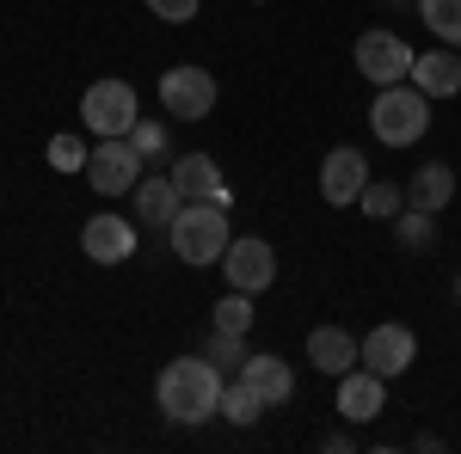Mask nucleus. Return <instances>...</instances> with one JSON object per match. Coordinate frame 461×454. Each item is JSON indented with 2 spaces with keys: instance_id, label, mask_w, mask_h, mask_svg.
<instances>
[{
  "instance_id": "nucleus-8",
  "label": "nucleus",
  "mask_w": 461,
  "mask_h": 454,
  "mask_svg": "<svg viewBox=\"0 0 461 454\" xmlns=\"http://www.w3.org/2000/svg\"><path fill=\"white\" fill-rule=\"evenodd\" d=\"M221 277H228V289H240V295H265V289L277 282V252H271V240H258V234L228 240Z\"/></svg>"
},
{
  "instance_id": "nucleus-1",
  "label": "nucleus",
  "mask_w": 461,
  "mask_h": 454,
  "mask_svg": "<svg viewBox=\"0 0 461 454\" xmlns=\"http://www.w3.org/2000/svg\"><path fill=\"white\" fill-rule=\"evenodd\" d=\"M221 369H215L210 356H173L167 369H160V381H154V405H160V418L178 423V430H191V423H210L221 418Z\"/></svg>"
},
{
  "instance_id": "nucleus-5",
  "label": "nucleus",
  "mask_w": 461,
  "mask_h": 454,
  "mask_svg": "<svg viewBox=\"0 0 461 454\" xmlns=\"http://www.w3.org/2000/svg\"><path fill=\"white\" fill-rule=\"evenodd\" d=\"M136 117H142V99H136L130 80H93V86L80 93V123H86L93 136H130Z\"/></svg>"
},
{
  "instance_id": "nucleus-21",
  "label": "nucleus",
  "mask_w": 461,
  "mask_h": 454,
  "mask_svg": "<svg viewBox=\"0 0 461 454\" xmlns=\"http://www.w3.org/2000/svg\"><path fill=\"white\" fill-rule=\"evenodd\" d=\"M419 19L430 25V37H437V43L461 49V0H419Z\"/></svg>"
},
{
  "instance_id": "nucleus-12",
  "label": "nucleus",
  "mask_w": 461,
  "mask_h": 454,
  "mask_svg": "<svg viewBox=\"0 0 461 454\" xmlns=\"http://www.w3.org/2000/svg\"><path fill=\"white\" fill-rule=\"evenodd\" d=\"M130 197H136V227H148V234H160V240H167L173 215L185 209V197H178L173 173H167V166H160V173H142V184H136Z\"/></svg>"
},
{
  "instance_id": "nucleus-18",
  "label": "nucleus",
  "mask_w": 461,
  "mask_h": 454,
  "mask_svg": "<svg viewBox=\"0 0 461 454\" xmlns=\"http://www.w3.org/2000/svg\"><path fill=\"white\" fill-rule=\"evenodd\" d=\"M456 203V166L449 160H425L412 184H406V209H425V215H443Z\"/></svg>"
},
{
  "instance_id": "nucleus-29",
  "label": "nucleus",
  "mask_w": 461,
  "mask_h": 454,
  "mask_svg": "<svg viewBox=\"0 0 461 454\" xmlns=\"http://www.w3.org/2000/svg\"><path fill=\"white\" fill-rule=\"evenodd\" d=\"M388 6H419V0H388Z\"/></svg>"
},
{
  "instance_id": "nucleus-3",
  "label": "nucleus",
  "mask_w": 461,
  "mask_h": 454,
  "mask_svg": "<svg viewBox=\"0 0 461 454\" xmlns=\"http://www.w3.org/2000/svg\"><path fill=\"white\" fill-rule=\"evenodd\" d=\"M369 129L382 147H412V141L430 136V99L400 80V86H375V105H369Z\"/></svg>"
},
{
  "instance_id": "nucleus-30",
  "label": "nucleus",
  "mask_w": 461,
  "mask_h": 454,
  "mask_svg": "<svg viewBox=\"0 0 461 454\" xmlns=\"http://www.w3.org/2000/svg\"><path fill=\"white\" fill-rule=\"evenodd\" d=\"M456 295H461V282H456Z\"/></svg>"
},
{
  "instance_id": "nucleus-9",
  "label": "nucleus",
  "mask_w": 461,
  "mask_h": 454,
  "mask_svg": "<svg viewBox=\"0 0 461 454\" xmlns=\"http://www.w3.org/2000/svg\"><path fill=\"white\" fill-rule=\"evenodd\" d=\"M136 245H142V227L130 221V215H86V227H80V252L93 258V264H130L136 258Z\"/></svg>"
},
{
  "instance_id": "nucleus-6",
  "label": "nucleus",
  "mask_w": 461,
  "mask_h": 454,
  "mask_svg": "<svg viewBox=\"0 0 461 454\" xmlns=\"http://www.w3.org/2000/svg\"><path fill=\"white\" fill-rule=\"evenodd\" d=\"M351 62H357V74L369 80V86H400V80H412V43L406 37H393V31H363L357 37V49H351Z\"/></svg>"
},
{
  "instance_id": "nucleus-25",
  "label": "nucleus",
  "mask_w": 461,
  "mask_h": 454,
  "mask_svg": "<svg viewBox=\"0 0 461 454\" xmlns=\"http://www.w3.org/2000/svg\"><path fill=\"white\" fill-rule=\"evenodd\" d=\"M86 160H93V147H86L80 136H56L50 141V166H56V173H86Z\"/></svg>"
},
{
  "instance_id": "nucleus-28",
  "label": "nucleus",
  "mask_w": 461,
  "mask_h": 454,
  "mask_svg": "<svg viewBox=\"0 0 461 454\" xmlns=\"http://www.w3.org/2000/svg\"><path fill=\"white\" fill-rule=\"evenodd\" d=\"M320 449H326V454H351V449H357V436H351V430H332Z\"/></svg>"
},
{
  "instance_id": "nucleus-20",
  "label": "nucleus",
  "mask_w": 461,
  "mask_h": 454,
  "mask_svg": "<svg viewBox=\"0 0 461 454\" xmlns=\"http://www.w3.org/2000/svg\"><path fill=\"white\" fill-rule=\"evenodd\" d=\"M265 412H271V405L258 399V387H247V381H228V387H221V418H228V423H240V430H247V423H258Z\"/></svg>"
},
{
  "instance_id": "nucleus-26",
  "label": "nucleus",
  "mask_w": 461,
  "mask_h": 454,
  "mask_svg": "<svg viewBox=\"0 0 461 454\" xmlns=\"http://www.w3.org/2000/svg\"><path fill=\"white\" fill-rule=\"evenodd\" d=\"M130 141H136V147L148 154V166H154V160H167V123H154V117H136Z\"/></svg>"
},
{
  "instance_id": "nucleus-27",
  "label": "nucleus",
  "mask_w": 461,
  "mask_h": 454,
  "mask_svg": "<svg viewBox=\"0 0 461 454\" xmlns=\"http://www.w3.org/2000/svg\"><path fill=\"white\" fill-rule=\"evenodd\" d=\"M197 6H203V0H148V13H154V19H167V25H191V19H197Z\"/></svg>"
},
{
  "instance_id": "nucleus-15",
  "label": "nucleus",
  "mask_w": 461,
  "mask_h": 454,
  "mask_svg": "<svg viewBox=\"0 0 461 454\" xmlns=\"http://www.w3.org/2000/svg\"><path fill=\"white\" fill-rule=\"evenodd\" d=\"M308 362H314V375H351L357 362H363V344H357L345 325H314L308 332Z\"/></svg>"
},
{
  "instance_id": "nucleus-24",
  "label": "nucleus",
  "mask_w": 461,
  "mask_h": 454,
  "mask_svg": "<svg viewBox=\"0 0 461 454\" xmlns=\"http://www.w3.org/2000/svg\"><path fill=\"white\" fill-rule=\"evenodd\" d=\"M252 295H240V289H234V295H228V301H215V332H252Z\"/></svg>"
},
{
  "instance_id": "nucleus-10",
  "label": "nucleus",
  "mask_w": 461,
  "mask_h": 454,
  "mask_svg": "<svg viewBox=\"0 0 461 454\" xmlns=\"http://www.w3.org/2000/svg\"><path fill=\"white\" fill-rule=\"evenodd\" d=\"M412 362H419V338H412V325L382 319V325H369V332H363V369H375L382 381L406 375Z\"/></svg>"
},
{
  "instance_id": "nucleus-17",
  "label": "nucleus",
  "mask_w": 461,
  "mask_h": 454,
  "mask_svg": "<svg viewBox=\"0 0 461 454\" xmlns=\"http://www.w3.org/2000/svg\"><path fill=\"white\" fill-rule=\"evenodd\" d=\"M412 86L425 93L430 105H437V99H456L461 93V49H449V43H443V49H425V56L412 62Z\"/></svg>"
},
{
  "instance_id": "nucleus-7",
  "label": "nucleus",
  "mask_w": 461,
  "mask_h": 454,
  "mask_svg": "<svg viewBox=\"0 0 461 454\" xmlns=\"http://www.w3.org/2000/svg\"><path fill=\"white\" fill-rule=\"evenodd\" d=\"M160 105H167V117H178V123H203L215 111V74L197 68V62L167 68L160 74Z\"/></svg>"
},
{
  "instance_id": "nucleus-11",
  "label": "nucleus",
  "mask_w": 461,
  "mask_h": 454,
  "mask_svg": "<svg viewBox=\"0 0 461 454\" xmlns=\"http://www.w3.org/2000/svg\"><path fill=\"white\" fill-rule=\"evenodd\" d=\"M363 184H369L363 147H332V154L320 160V197H326L332 209H351L357 197H363Z\"/></svg>"
},
{
  "instance_id": "nucleus-4",
  "label": "nucleus",
  "mask_w": 461,
  "mask_h": 454,
  "mask_svg": "<svg viewBox=\"0 0 461 454\" xmlns=\"http://www.w3.org/2000/svg\"><path fill=\"white\" fill-rule=\"evenodd\" d=\"M148 173V154L136 147L130 136H99L93 147V160H86V184L99 191V197H130Z\"/></svg>"
},
{
  "instance_id": "nucleus-16",
  "label": "nucleus",
  "mask_w": 461,
  "mask_h": 454,
  "mask_svg": "<svg viewBox=\"0 0 461 454\" xmlns=\"http://www.w3.org/2000/svg\"><path fill=\"white\" fill-rule=\"evenodd\" d=\"M240 381L258 387L265 405H289V399H295V369H289L277 350H252L247 362H240Z\"/></svg>"
},
{
  "instance_id": "nucleus-23",
  "label": "nucleus",
  "mask_w": 461,
  "mask_h": 454,
  "mask_svg": "<svg viewBox=\"0 0 461 454\" xmlns=\"http://www.w3.org/2000/svg\"><path fill=\"white\" fill-rule=\"evenodd\" d=\"M203 356H210L215 369H240V362L252 356V350H247V332H215V325H210V350H203Z\"/></svg>"
},
{
  "instance_id": "nucleus-13",
  "label": "nucleus",
  "mask_w": 461,
  "mask_h": 454,
  "mask_svg": "<svg viewBox=\"0 0 461 454\" xmlns=\"http://www.w3.org/2000/svg\"><path fill=\"white\" fill-rule=\"evenodd\" d=\"M382 412H388V381L375 369L357 362L351 375H339V418L345 423H375Z\"/></svg>"
},
{
  "instance_id": "nucleus-19",
  "label": "nucleus",
  "mask_w": 461,
  "mask_h": 454,
  "mask_svg": "<svg viewBox=\"0 0 461 454\" xmlns=\"http://www.w3.org/2000/svg\"><path fill=\"white\" fill-rule=\"evenodd\" d=\"M357 209H363V221H393V215L406 209V184H393V178H369L363 197H357Z\"/></svg>"
},
{
  "instance_id": "nucleus-2",
  "label": "nucleus",
  "mask_w": 461,
  "mask_h": 454,
  "mask_svg": "<svg viewBox=\"0 0 461 454\" xmlns=\"http://www.w3.org/2000/svg\"><path fill=\"white\" fill-rule=\"evenodd\" d=\"M234 240L228 227V203H185L167 227V245H173L178 264H221V252Z\"/></svg>"
},
{
  "instance_id": "nucleus-14",
  "label": "nucleus",
  "mask_w": 461,
  "mask_h": 454,
  "mask_svg": "<svg viewBox=\"0 0 461 454\" xmlns=\"http://www.w3.org/2000/svg\"><path fill=\"white\" fill-rule=\"evenodd\" d=\"M167 173H173V184H178L185 203H228V184H221L215 154H178Z\"/></svg>"
},
{
  "instance_id": "nucleus-22",
  "label": "nucleus",
  "mask_w": 461,
  "mask_h": 454,
  "mask_svg": "<svg viewBox=\"0 0 461 454\" xmlns=\"http://www.w3.org/2000/svg\"><path fill=\"white\" fill-rule=\"evenodd\" d=\"M393 234H400V245H406V252H430V245H437V215L400 209V215H393Z\"/></svg>"
}]
</instances>
